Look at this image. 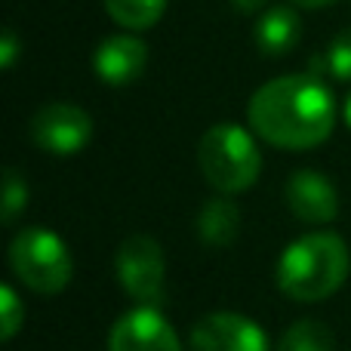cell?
<instances>
[{"instance_id":"1","label":"cell","mask_w":351,"mask_h":351,"mask_svg":"<svg viewBox=\"0 0 351 351\" xmlns=\"http://www.w3.org/2000/svg\"><path fill=\"white\" fill-rule=\"evenodd\" d=\"M247 117L253 133L274 148L308 152L333 133L336 99L317 74H287L253 93Z\"/></svg>"},{"instance_id":"2","label":"cell","mask_w":351,"mask_h":351,"mask_svg":"<svg viewBox=\"0 0 351 351\" xmlns=\"http://www.w3.org/2000/svg\"><path fill=\"white\" fill-rule=\"evenodd\" d=\"M348 243L333 231H311L287 243L278 259V287L293 302H321L348 278Z\"/></svg>"},{"instance_id":"3","label":"cell","mask_w":351,"mask_h":351,"mask_svg":"<svg viewBox=\"0 0 351 351\" xmlns=\"http://www.w3.org/2000/svg\"><path fill=\"white\" fill-rule=\"evenodd\" d=\"M197 167L219 194H241L259 179L262 154L243 127L216 123L197 142Z\"/></svg>"},{"instance_id":"4","label":"cell","mask_w":351,"mask_h":351,"mask_svg":"<svg viewBox=\"0 0 351 351\" xmlns=\"http://www.w3.org/2000/svg\"><path fill=\"white\" fill-rule=\"evenodd\" d=\"M10 265L12 274L22 280L28 290L40 296H56L71 284L74 259L68 243L56 231L31 225L22 228L10 243Z\"/></svg>"},{"instance_id":"5","label":"cell","mask_w":351,"mask_h":351,"mask_svg":"<svg viewBox=\"0 0 351 351\" xmlns=\"http://www.w3.org/2000/svg\"><path fill=\"white\" fill-rule=\"evenodd\" d=\"M114 278L136 305L160 308L167 299V259L152 234H130L114 253Z\"/></svg>"},{"instance_id":"6","label":"cell","mask_w":351,"mask_h":351,"mask_svg":"<svg viewBox=\"0 0 351 351\" xmlns=\"http://www.w3.org/2000/svg\"><path fill=\"white\" fill-rule=\"evenodd\" d=\"M31 142H34L40 152L59 154H77L90 145L93 139V117L86 114L80 105L71 102H49L31 117Z\"/></svg>"},{"instance_id":"7","label":"cell","mask_w":351,"mask_h":351,"mask_svg":"<svg viewBox=\"0 0 351 351\" xmlns=\"http://www.w3.org/2000/svg\"><path fill=\"white\" fill-rule=\"evenodd\" d=\"M108 351H182V342L164 311L136 305L111 324Z\"/></svg>"},{"instance_id":"8","label":"cell","mask_w":351,"mask_h":351,"mask_svg":"<svg viewBox=\"0 0 351 351\" xmlns=\"http://www.w3.org/2000/svg\"><path fill=\"white\" fill-rule=\"evenodd\" d=\"M191 351H268V339L256 321L237 311H213L191 327Z\"/></svg>"},{"instance_id":"9","label":"cell","mask_w":351,"mask_h":351,"mask_svg":"<svg viewBox=\"0 0 351 351\" xmlns=\"http://www.w3.org/2000/svg\"><path fill=\"white\" fill-rule=\"evenodd\" d=\"M287 206L308 225H327L339 216V191L317 170H296L287 179Z\"/></svg>"},{"instance_id":"10","label":"cell","mask_w":351,"mask_h":351,"mask_svg":"<svg viewBox=\"0 0 351 351\" xmlns=\"http://www.w3.org/2000/svg\"><path fill=\"white\" fill-rule=\"evenodd\" d=\"M145 65H148V47L139 37L130 34L105 37L96 47V53H93V71L108 86H127L133 80H139Z\"/></svg>"},{"instance_id":"11","label":"cell","mask_w":351,"mask_h":351,"mask_svg":"<svg viewBox=\"0 0 351 351\" xmlns=\"http://www.w3.org/2000/svg\"><path fill=\"white\" fill-rule=\"evenodd\" d=\"M299 34H302V25H299V16L290 10V6H271L259 16L256 22V47H259L262 56H284L296 47Z\"/></svg>"},{"instance_id":"12","label":"cell","mask_w":351,"mask_h":351,"mask_svg":"<svg viewBox=\"0 0 351 351\" xmlns=\"http://www.w3.org/2000/svg\"><path fill=\"white\" fill-rule=\"evenodd\" d=\"M241 222L243 216L237 204L222 194V197L206 200L204 210L197 213V237L210 247H228L241 234Z\"/></svg>"},{"instance_id":"13","label":"cell","mask_w":351,"mask_h":351,"mask_svg":"<svg viewBox=\"0 0 351 351\" xmlns=\"http://www.w3.org/2000/svg\"><path fill=\"white\" fill-rule=\"evenodd\" d=\"M274 351H333V333L324 321L302 317L284 330Z\"/></svg>"},{"instance_id":"14","label":"cell","mask_w":351,"mask_h":351,"mask_svg":"<svg viewBox=\"0 0 351 351\" xmlns=\"http://www.w3.org/2000/svg\"><path fill=\"white\" fill-rule=\"evenodd\" d=\"M105 10L121 28L145 31L160 22L167 0H105Z\"/></svg>"},{"instance_id":"15","label":"cell","mask_w":351,"mask_h":351,"mask_svg":"<svg viewBox=\"0 0 351 351\" xmlns=\"http://www.w3.org/2000/svg\"><path fill=\"white\" fill-rule=\"evenodd\" d=\"M315 68L336 80H351V28L342 31L327 49L315 59Z\"/></svg>"},{"instance_id":"16","label":"cell","mask_w":351,"mask_h":351,"mask_svg":"<svg viewBox=\"0 0 351 351\" xmlns=\"http://www.w3.org/2000/svg\"><path fill=\"white\" fill-rule=\"evenodd\" d=\"M25 204H28V185L19 176V170L10 167L3 176V222L6 225L16 222V216L25 210Z\"/></svg>"},{"instance_id":"17","label":"cell","mask_w":351,"mask_h":351,"mask_svg":"<svg viewBox=\"0 0 351 351\" xmlns=\"http://www.w3.org/2000/svg\"><path fill=\"white\" fill-rule=\"evenodd\" d=\"M0 315H3V339L10 342L19 333V327L25 324V305L10 284L0 287Z\"/></svg>"},{"instance_id":"18","label":"cell","mask_w":351,"mask_h":351,"mask_svg":"<svg viewBox=\"0 0 351 351\" xmlns=\"http://www.w3.org/2000/svg\"><path fill=\"white\" fill-rule=\"evenodd\" d=\"M16 53H19V40L12 31H6L3 40H0V65L3 68H12V62H16Z\"/></svg>"},{"instance_id":"19","label":"cell","mask_w":351,"mask_h":351,"mask_svg":"<svg viewBox=\"0 0 351 351\" xmlns=\"http://www.w3.org/2000/svg\"><path fill=\"white\" fill-rule=\"evenodd\" d=\"M231 6H234L237 12H243V16H247V12L262 10V6H265V0H231Z\"/></svg>"},{"instance_id":"20","label":"cell","mask_w":351,"mask_h":351,"mask_svg":"<svg viewBox=\"0 0 351 351\" xmlns=\"http://www.w3.org/2000/svg\"><path fill=\"white\" fill-rule=\"evenodd\" d=\"M296 6H305V10H321V6H330L336 0H293Z\"/></svg>"},{"instance_id":"21","label":"cell","mask_w":351,"mask_h":351,"mask_svg":"<svg viewBox=\"0 0 351 351\" xmlns=\"http://www.w3.org/2000/svg\"><path fill=\"white\" fill-rule=\"evenodd\" d=\"M346 123H348V127H351V96L346 99Z\"/></svg>"}]
</instances>
